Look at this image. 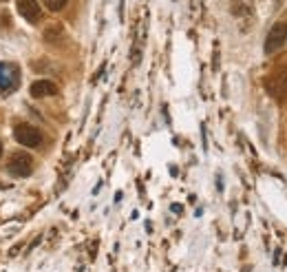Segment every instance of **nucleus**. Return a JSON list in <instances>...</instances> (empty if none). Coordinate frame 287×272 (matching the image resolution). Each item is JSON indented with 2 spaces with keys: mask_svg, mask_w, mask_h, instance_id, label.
Wrapping results in <instances>:
<instances>
[{
  "mask_svg": "<svg viewBox=\"0 0 287 272\" xmlns=\"http://www.w3.org/2000/svg\"><path fill=\"white\" fill-rule=\"evenodd\" d=\"M285 42H287V22L281 20V22H276L274 27H272L268 38H265V46H263L265 56H274L278 49H283Z\"/></svg>",
  "mask_w": 287,
  "mask_h": 272,
  "instance_id": "f257e3e1",
  "label": "nucleus"
},
{
  "mask_svg": "<svg viewBox=\"0 0 287 272\" xmlns=\"http://www.w3.org/2000/svg\"><path fill=\"white\" fill-rule=\"evenodd\" d=\"M20 84V71L11 62H0V91L13 93Z\"/></svg>",
  "mask_w": 287,
  "mask_h": 272,
  "instance_id": "f03ea898",
  "label": "nucleus"
},
{
  "mask_svg": "<svg viewBox=\"0 0 287 272\" xmlns=\"http://www.w3.org/2000/svg\"><path fill=\"white\" fill-rule=\"evenodd\" d=\"M13 135H16V142L27 146V149H38V146L42 144V133L31 124H18Z\"/></svg>",
  "mask_w": 287,
  "mask_h": 272,
  "instance_id": "7ed1b4c3",
  "label": "nucleus"
},
{
  "mask_svg": "<svg viewBox=\"0 0 287 272\" xmlns=\"http://www.w3.org/2000/svg\"><path fill=\"white\" fill-rule=\"evenodd\" d=\"M7 170H9V175H13V177L31 175V170H33L31 155H27V153H13L11 159L7 162Z\"/></svg>",
  "mask_w": 287,
  "mask_h": 272,
  "instance_id": "20e7f679",
  "label": "nucleus"
},
{
  "mask_svg": "<svg viewBox=\"0 0 287 272\" xmlns=\"http://www.w3.org/2000/svg\"><path fill=\"white\" fill-rule=\"evenodd\" d=\"M18 13L27 20V22L36 24L40 20V5H38V0H18Z\"/></svg>",
  "mask_w": 287,
  "mask_h": 272,
  "instance_id": "39448f33",
  "label": "nucleus"
},
{
  "mask_svg": "<svg viewBox=\"0 0 287 272\" xmlns=\"http://www.w3.org/2000/svg\"><path fill=\"white\" fill-rule=\"evenodd\" d=\"M268 89H270V93L274 97L285 100V95H287V69L285 71H278L274 78L268 80Z\"/></svg>",
  "mask_w": 287,
  "mask_h": 272,
  "instance_id": "423d86ee",
  "label": "nucleus"
},
{
  "mask_svg": "<svg viewBox=\"0 0 287 272\" xmlns=\"http://www.w3.org/2000/svg\"><path fill=\"white\" fill-rule=\"evenodd\" d=\"M29 93H31V97H38V100L49 97V95H56L58 93V86H56V82H51V80H38V82L31 84Z\"/></svg>",
  "mask_w": 287,
  "mask_h": 272,
  "instance_id": "0eeeda50",
  "label": "nucleus"
},
{
  "mask_svg": "<svg viewBox=\"0 0 287 272\" xmlns=\"http://www.w3.org/2000/svg\"><path fill=\"white\" fill-rule=\"evenodd\" d=\"M42 3H44V7L49 11H62L69 0H42Z\"/></svg>",
  "mask_w": 287,
  "mask_h": 272,
  "instance_id": "6e6552de",
  "label": "nucleus"
},
{
  "mask_svg": "<svg viewBox=\"0 0 287 272\" xmlns=\"http://www.w3.org/2000/svg\"><path fill=\"white\" fill-rule=\"evenodd\" d=\"M60 33H62V31H60V27H53V29H46V33H44V40H46V42H56Z\"/></svg>",
  "mask_w": 287,
  "mask_h": 272,
  "instance_id": "1a4fd4ad",
  "label": "nucleus"
},
{
  "mask_svg": "<svg viewBox=\"0 0 287 272\" xmlns=\"http://www.w3.org/2000/svg\"><path fill=\"white\" fill-rule=\"evenodd\" d=\"M0 157H3V142H0Z\"/></svg>",
  "mask_w": 287,
  "mask_h": 272,
  "instance_id": "9d476101",
  "label": "nucleus"
},
{
  "mask_svg": "<svg viewBox=\"0 0 287 272\" xmlns=\"http://www.w3.org/2000/svg\"><path fill=\"white\" fill-rule=\"evenodd\" d=\"M0 3H5V0H0Z\"/></svg>",
  "mask_w": 287,
  "mask_h": 272,
  "instance_id": "9b49d317",
  "label": "nucleus"
}]
</instances>
